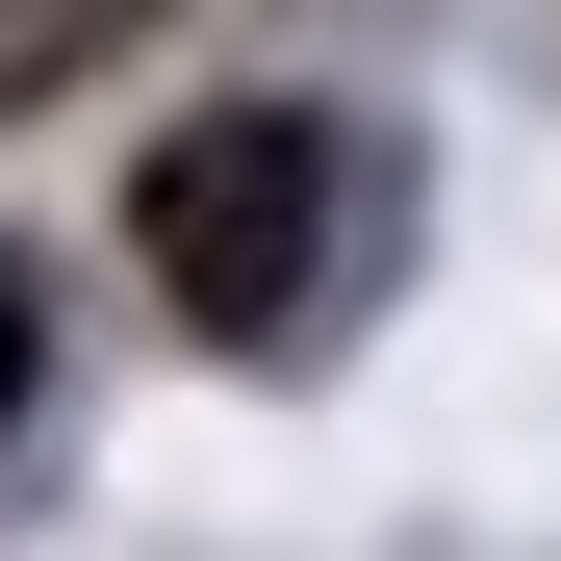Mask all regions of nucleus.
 I'll return each instance as SVG.
<instances>
[{"instance_id": "3", "label": "nucleus", "mask_w": 561, "mask_h": 561, "mask_svg": "<svg viewBox=\"0 0 561 561\" xmlns=\"http://www.w3.org/2000/svg\"><path fill=\"white\" fill-rule=\"evenodd\" d=\"M0 434H26V255H0Z\"/></svg>"}, {"instance_id": "2", "label": "nucleus", "mask_w": 561, "mask_h": 561, "mask_svg": "<svg viewBox=\"0 0 561 561\" xmlns=\"http://www.w3.org/2000/svg\"><path fill=\"white\" fill-rule=\"evenodd\" d=\"M128 26H153V0H0V103H51V77H103Z\"/></svg>"}, {"instance_id": "1", "label": "nucleus", "mask_w": 561, "mask_h": 561, "mask_svg": "<svg viewBox=\"0 0 561 561\" xmlns=\"http://www.w3.org/2000/svg\"><path fill=\"white\" fill-rule=\"evenodd\" d=\"M357 205H383V179H357V128H332V103H230V128H179V153H153V205H128V230H153L179 307L255 357V332H332Z\"/></svg>"}]
</instances>
